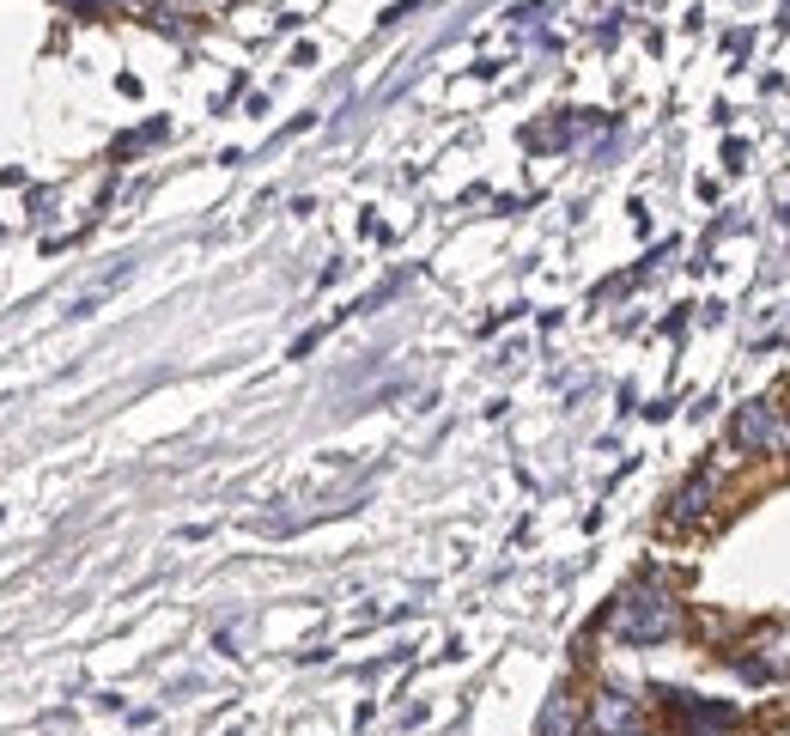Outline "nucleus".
I'll return each instance as SVG.
<instances>
[{
  "label": "nucleus",
  "mask_w": 790,
  "mask_h": 736,
  "mask_svg": "<svg viewBox=\"0 0 790 736\" xmlns=\"http://www.w3.org/2000/svg\"><path fill=\"white\" fill-rule=\"evenodd\" d=\"M669 627H675V603H669L663 591H632L626 609L614 615V633H620L626 645H657Z\"/></svg>",
  "instance_id": "obj_1"
},
{
  "label": "nucleus",
  "mask_w": 790,
  "mask_h": 736,
  "mask_svg": "<svg viewBox=\"0 0 790 736\" xmlns=\"http://www.w3.org/2000/svg\"><path fill=\"white\" fill-rule=\"evenodd\" d=\"M736 445H748V451H778L784 445V426H778V414L766 402H754V408L736 414Z\"/></svg>",
  "instance_id": "obj_2"
}]
</instances>
